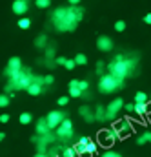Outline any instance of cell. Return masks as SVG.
<instances>
[{
    "mask_svg": "<svg viewBox=\"0 0 151 157\" xmlns=\"http://www.w3.org/2000/svg\"><path fill=\"white\" fill-rule=\"evenodd\" d=\"M35 6L38 9H47L51 6V0H35Z\"/></svg>",
    "mask_w": 151,
    "mask_h": 157,
    "instance_id": "obj_25",
    "label": "cell"
},
{
    "mask_svg": "<svg viewBox=\"0 0 151 157\" xmlns=\"http://www.w3.org/2000/svg\"><path fill=\"white\" fill-rule=\"evenodd\" d=\"M108 73H111V75L116 77V78H122V80L127 77V75H131V71H129L127 64L124 62V59H122V60H111V62L108 64Z\"/></svg>",
    "mask_w": 151,
    "mask_h": 157,
    "instance_id": "obj_3",
    "label": "cell"
},
{
    "mask_svg": "<svg viewBox=\"0 0 151 157\" xmlns=\"http://www.w3.org/2000/svg\"><path fill=\"white\" fill-rule=\"evenodd\" d=\"M44 49H46V59H49V60H53V59H55V48H53V46H49V48L46 46Z\"/></svg>",
    "mask_w": 151,
    "mask_h": 157,
    "instance_id": "obj_28",
    "label": "cell"
},
{
    "mask_svg": "<svg viewBox=\"0 0 151 157\" xmlns=\"http://www.w3.org/2000/svg\"><path fill=\"white\" fill-rule=\"evenodd\" d=\"M69 2V6H76V4H80V0H68Z\"/></svg>",
    "mask_w": 151,
    "mask_h": 157,
    "instance_id": "obj_44",
    "label": "cell"
},
{
    "mask_svg": "<svg viewBox=\"0 0 151 157\" xmlns=\"http://www.w3.org/2000/svg\"><path fill=\"white\" fill-rule=\"evenodd\" d=\"M51 22L57 28V31H62V33L64 31H73L78 26V20L75 18V13H73V6L57 7L51 15Z\"/></svg>",
    "mask_w": 151,
    "mask_h": 157,
    "instance_id": "obj_1",
    "label": "cell"
},
{
    "mask_svg": "<svg viewBox=\"0 0 151 157\" xmlns=\"http://www.w3.org/2000/svg\"><path fill=\"white\" fill-rule=\"evenodd\" d=\"M17 24H18V28H20V29H29V28H31V20H29L28 17H24V15L20 17V20H18Z\"/></svg>",
    "mask_w": 151,
    "mask_h": 157,
    "instance_id": "obj_20",
    "label": "cell"
},
{
    "mask_svg": "<svg viewBox=\"0 0 151 157\" xmlns=\"http://www.w3.org/2000/svg\"><path fill=\"white\" fill-rule=\"evenodd\" d=\"M124 62L127 64V68H129V71L133 73V71H135V68H137V60H135V59H126V57H124Z\"/></svg>",
    "mask_w": 151,
    "mask_h": 157,
    "instance_id": "obj_27",
    "label": "cell"
},
{
    "mask_svg": "<svg viewBox=\"0 0 151 157\" xmlns=\"http://www.w3.org/2000/svg\"><path fill=\"white\" fill-rule=\"evenodd\" d=\"M97 49L102 51V53H109L113 49V40L109 39L108 35H100L97 39Z\"/></svg>",
    "mask_w": 151,
    "mask_h": 157,
    "instance_id": "obj_8",
    "label": "cell"
},
{
    "mask_svg": "<svg viewBox=\"0 0 151 157\" xmlns=\"http://www.w3.org/2000/svg\"><path fill=\"white\" fill-rule=\"evenodd\" d=\"M57 130V137L58 139H64V141H68V139H71L73 137V122L69 121V119H62V122L55 128Z\"/></svg>",
    "mask_w": 151,
    "mask_h": 157,
    "instance_id": "obj_4",
    "label": "cell"
},
{
    "mask_svg": "<svg viewBox=\"0 0 151 157\" xmlns=\"http://www.w3.org/2000/svg\"><path fill=\"white\" fill-rule=\"evenodd\" d=\"M64 68H66V70H69V71H71V70H75V68H76L75 60H73V59H66V62H64Z\"/></svg>",
    "mask_w": 151,
    "mask_h": 157,
    "instance_id": "obj_30",
    "label": "cell"
},
{
    "mask_svg": "<svg viewBox=\"0 0 151 157\" xmlns=\"http://www.w3.org/2000/svg\"><path fill=\"white\" fill-rule=\"evenodd\" d=\"M0 122H2V124H7V122H9V115H7V113H2V115H0Z\"/></svg>",
    "mask_w": 151,
    "mask_h": 157,
    "instance_id": "obj_38",
    "label": "cell"
},
{
    "mask_svg": "<svg viewBox=\"0 0 151 157\" xmlns=\"http://www.w3.org/2000/svg\"><path fill=\"white\" fill-rule=\"evenodd\" d=\"M62 155L64 157H75L76 152H75V148H64L62 150Z\"/></svg>",
    "mask_w": 151,
    "mask_h": 157,
    "instance_id": "obj_31",
    "label": "cell"
},
{
    "mask_svg": "<svg viewBox=\"0 0 151 157\" xmlns=\"http://www.w3.org/2000/svg\"><path fill=\"white\" fill-rule=\"evenodd\" d=\"M97 148H98L97 143H93V141L89 139L87 144H86V154H87V155H93V154H97Z\"/></svg>",
    "mask_w": 151,
    "mask_h": 157,
    "instance_id": "obj_21",
    "label": "cell"
},
{
    "mask_svg": "<svg viewBox=\"0 0 151 157\" xmlns=\"http://www.w3.org/2000/svg\"><path fill=\"white\" fill-rule=\"evenodd\" d=\"M149 99H148V93H144V91H137L135 93V102H148Z\"/></svg>",
    "mask_w": 151,
    "mask_h": 157,
    "instance_id": "obj_24",
    "label": "cell"
},
{
    "mask_svg": "<svg viewBox=\"0 0 151 157\" xmlns=\"http://www.w3.org/2000/svg\"><path fill=\"white\" fill-rule=\"evenodd\" d=\"M64 117H66V115H64V112H60V110H53V112H49V113H47V117H46L49 130H55V128L62 122V119H64Z\"/></svg>",
    "mask_w": 151,
    "mask_h": 157,
    "instance_id": "obj_6",
    "label": "cell"
},
{
    "mask_svg": "<svg viewBox=\"0 0 151 157\" xmlns=\"http://www.w3.org/2000/svg\"><path fill=\"white\" fill-rule=\"evenodd\" d=\"M7 106H9V95L0 93V108H7Z\"/></svg>",
    "mask_w": 151,
    "mask_h": 157,
    "instance_id": "obj_26",
    "label": "cell"
},
{
    "mask_svg": "<svg viewBox=\"0 0 151 157\" xmlns=\"http://www.w3.org/2000/svg\"><path fill=\"white\" fill-rule=\"evenodd\" d=\"M18 121H20V124H29V122H33V115L28 113V112H24V113H20Z\"/></svg>",
    "mask_w": 151,
    "mask_h": 157,
    "instance_id": "obj_23",
    "label": "cell"
},
{
    "mask_svg": "<svg viewBox=\"0 0 151 157\" xmlns=\"http://www.w3.org/2000/svg\"><path fill=\"white\" fill-rule=\"evenodd\" d=\"M73 60H75L76 66H86V64H87V57H86L84 53H76V57Z\"/></svg>",
    "mask_w": 151,
    "mask_h": 157,
    "instance_id": "obj_22",
    "label": "cell"
},
{
    "mask_svg": "<svg viewBox=\"0 0 151 157\" xmlns=\"http://www.w3.org/2000/svg\"><path fill=\"white\" fill-rule=\"evenodd\" d=\"M78 113L86 119V122H89V124L95 122V113H91V108H89V106H80Z\"/></svg>",
    "mask_w": 151,
    "mask_h": 157,
    "instance_id": "obj_11",
    "label": "cell"
},
{
    "mask_svg": "<svg viewBox=\"0 0 151 157\" xmlns=\"http://www.w3.org/2000/svg\"><path fill=\"white\" fill-rule=\"evenodd\" d=\"M135 113L138 115H146L148 113V102H135Z\"/></svg>",
    "mask_w": 151,
    "mask_h": 157,
    "instance_id": "obj_17",
    "label": "cell"
},
{
    "mask_svg": "<svg viewBox=\"0 0 151 157\" xmlns=\"http://www.w3.org/2000/svg\"><path fill=\"white\" fill-rule=\"evenodd\" d=\"M87 141H89V137L84 135V137H80V141L73 146L75 152H76V155H84V154H86V144H87Z\"/></svg>",
    "mask_w": 151,
    "mask_h": 157,
    "instance_id": "obj_12",
    "label": "cell"
},
{
    "mask_svg": "<svg viewBox=\"0 0 151 157\" xmlns=\"http://www.w3.org/2000/svg\"><path fill=\"white\" fill-rule=\"evenodd\" d=\"M35 46H37L38 49H44L47 46V35H38L37 39H35Z\"/></svg>",
    "mask_w": 151,
    "mask_h": 157,
    "instance_id": "obj_19",
    "label": "cell"
},
{
    "mask_svg": "<svg viewBox=\"0 0 151 157\" xmlns=\"http://www.w3.org/2000/svg\"><path fill=\"white\" fill-rule=\"evenodd\" d=\"M102 155L104 157H120V154H118V152H104Z\"/></svg>",
    "mask_w": 151,
    "mask_h": 157,
    "instance_id": "obj_39",
    "label": "cell"
},
{
    "mask_svg": "<svg viewBox=\"0 0 151 157\" xmlns=\"http://www.w3.org/2000/svg\"><path fill=\"white\" fill-rule=\"evenodd\" d=\"M69 97H73V99H78V97H82V90L78 88V78H73V80H69Z\"/></svg>",
    "mask_w": 151,
    "mask_h": 157,
    "instance_id": "obj_10",
    "label": "cell"
},
{
    "mask_svg": "<svg viewBox=\"0 0 151 157\" xmlns=\"http://www.w3.org/2000/svg\"><path fill=\"white\" fill-rule=\"evenodd\" d=\"M104 68H106V62L104 60H98L97 62V75H102L104 73Z\"/></svg>",
    "mask_w": 151,
    "mask_h": 157,
    "instance_id": "obj_32",
    "label": "cell"
},
{
    "mask_svg": "<svg viewBox=\"0 0 151 157\" xmlns=\"http://www.w3.org/2000/svg\"><path fill=\"white\" fill-rule=\"evenodd\" d=\"M122 59H124V55H122V53H116V55L113 57V60H122Z\"/></svg>",
    "mask_w": 151,
    "mask_h": 157,
    "instance_id": "obj_43",
    "label": "cell"
},
{
    "mask_svg": "<svg viewBox=\"0 0 151 157\" xmlns=\"http://www.w3.org/2000/svg\"><path fill=\"white\" fill-rule=\"evenodd\" d=\"M122 106H124V101L118 97V99H113L108 106H106V119L108 121H113L115 117H116V113L122 110Z\"/></svg>",
    "mask_w": 151,
    "mask_h": 157,
    "instance_id": "obj_5",
    "label": "cell"
},
{
    "mask_svg": "<svg viewBox=\"0 0 151 157\" xmlns=\"http://www.w3.org/2000/svg\"><path fill=\"white\" fill-rule=\"evenodd\" d=\"M137 144H138V146H142V144H146V137H144V135H140V137L137 139Z\"/></svg>",
    "mask_w": 151,
    "mask_h": 157,
    "instance_id": "obj_40",
    "label": "cell"
},
{
    "mask_svg": "<svg viewBox=\"0 0 151 157\" xmlns=\"http://www.w3.org/2000/svg\"><path fill=\"white\" fill-rule=\"evenodd\" d=\"M146 24H151V13H148V15H144V18H142Z\"/></svg>",
    "mask_w": 151,
    "mask_h": 157,
    "instance_id": "obj_41",
    "label": "cell"
},
{
    "mask_svg": "<svg viewBox=\"0 0 151 157\" xmlns=\"http://www.w3.org/2000/svg\"><path fill=\"white\" fill-rule=\"evenodd\" d=\"M144 137H146V143H151V132H146Z\"/></svg>",
    "mask_w": 151,
    "mask_h": 157,
    "instance_id": "obj_42",
    "label": "cell"
},
{
    "mask_svg": "<svg viewBox=\"0 0 151 157\" xmlns=\"http://www.w3.org/2000/svg\"><path fill=\"white\" fill-rule=\"evenodd\" d=\"M47 132H51V130H49V126H47L46 117L38 119V121H37V133H38V135H44V133H47Z\"/></svg>",
    "mask_w": 151,
    "mask_h": 157,
    "instance_id": "obj_14",
    "label": "cell"
},
{
    "mask_svg": "<svg viewBox=\"0 0 151 157\" xmlns=\"http://www.w3.org/2000/svg\"><path fill=\"white\" fill-rule=\"evenodd\" d=\"M126 112H129V113H133V110H135V102H127V104H124L122 106Z\"/></svg>",
    "mask_w": 151,
    "mask_h": 157,
    "instance_id": "obj_35",
    "label": "cell"
},
{
    "mask_svg": "<svg viewBox=\"0 0 151 157\" xmlns=\"http://www.w3.org/2000/svg\"><path fill=\"white\" fill-rule=\"evenodd\" d=\"M149 101H151V95H149Z\"/></svg>",
    "mask_w": 151,
    "mask_h": 157,
    "instance_id": "obj_46",
    "label": "cell"
},
{
    "mask_svg": "<svg viewBox=\"0 0 151 157\" xmlns=\"http://www.w3.org/2000/svg\"><path fill=\"white\" fill-rule=\"evenodd\" d=\"M26 91L31 95V97H38L40 93H42V84H37V82H31L28 88H26Z\"/></svg>",
    "mask_w": 151,
    "mask_h": 157,
    "instance_id": "obj_13",
    "label": "cell"
},
{
    "mask_svg": "<svg viewBox=\"0 0 151 157\" xmlns=\"http://www.w3.org/2000/svg\"><path fill=\"white\" fill-rule=\"evenodd\" d=\"M53 82H55V77H53V75H51V73H49V75H46V77H44V84H47V86H51V84H53Z\"/></svg>",
    "mask_w": 151,
    "mask_h": 157,
    "instance_id": "obj_36",
    "label": "cell"
},
{
    "mask_svg": "<svg viewBox=\"0 0 151 157\" xmlns=\"http://www.w3.org/2000/svg\"><path fill=\"white\" fill-rule=\"evenodd\" d=\"M124 29H126V22H124V20H116V22H115V31L122 33Z\"/></svg>",
    "mask_w": 151,
    "mask_h": 157,
    "instance_id": "obj_29",
    "label": "cell"
},
{
    "mask_svg": "<svg viewBox=\"0 0 151 157\" xmlns=\"http://www.w3.org/2000/svg\"><path fill=\"white\" fill-rule=\"evenodd\" d=\"M4 137H6V133H4V132H0V143L4 141Z\"/></svg>",
    "mask_w": 151,
    "mask_h": 157,
    "instance_id": "obj_45",
    "label": "cell"
},
{
    "mask_svg": "<svg viewBox=\"0 0 151 157\" xmlns=\"http://www.w3.org/2000/svg\"><path fill=\"white\" fill-rule=\"evenodd\" d=\"M115 132V137H118V139H124V133L126 132H129L131 130V124H129V121H115L113 122V128H111Z\"/></svg>",
    "mask_w": 151,
    "mask_h": 157,
    "instance_id": "obj_7",
    "label": "cell"
},
{
    "mask_svg": "<svg viewBox=\"0 0 151 157\" xmlns=\"http://www.w3.org/2000/svg\"><path fill=\"white\" fill-rule=\"evenodd\" d=\"M118 88H124V80L122 78L113 77L111 73H102L100 75V80H98V91L100 93L108 95V93H113Z\"/></svg>",
    "mask_w": 151,
    "mask_h": 157,
    "instance_id": "obj_2",
    "label": "cell"
},
{
    "mask_svg": "<svg viewBox=\"0 0 151 157\" xmlns=\"http://www.w3.org/2000/svg\"><path fill=\"white\" fill-rule=\"evenodd\" d=\"M11 9H13V13H15V15H18V17L26 15V13H28V9H29L28 0H15V2H13V6H11Z\"/></svg>",
    "mask_w": 151,
    "mask_h": 157,
    "instance_id": "obj_9",
    "label": "cell"
},
{
    "mask_svg": "<svg viewBox=\"0 0 151 157\" xmlns=\"http://www.w3.org/2000/svg\"><path fill=\"white\" fill-rule=\"evenodd\" d=\"M64 62H66V57H57L55 59V64L57 66H64Z\"/></svg>",
    "mask_w": 151,
    "mask_h": 157,
    "instance_id": "obj_37",
    "label": "cell"
},
{
    "mask_svg": "<svg viewBox=\"0 0 151 157\" xmlns=\"http://www.w3.org/2000/svg\"><path fill=\"white\" fill-rule=\"evenodd\" d=\"M78 88H80L82 91H86V90H89V82H87V80H78Z\"/></svg>",
    "mask_w": 151,
    "mask_h": 157,
    "instance_id": "obj_34",
    "label": "cell"
},
{
    "mask_svg": "<svg viewBox=\"0 0 151 157\" xmlns=\"http://www.w3.org/2000/svg\"><path fill=\"white\" fill-rule=\"evenodd\" d=\"M98 137H100L102 143H108V144H109V143L113 141V137H115V132L111 130V128H109V130H102V132L98 133Z\"/></svg>",
    "mask_w": 151,
    "mask_h": 157,
    "instance_id": "obj_15",
    "label": "cell"
},
{
    "mask_svg": "<svg viewBox=\"0 0 151 157\" xmlns=\"http://www.w3.org/2000/svg\"><path fill=\"white\" fill-rule=\"evenodd\" d=\"M95 121H106V108L102 104L95 108Z\"/></svg>",
    "mask_w": 151,
    "mask_h": 157,
    "instance_id": "obj_18",
    "label": "cell"
},
{
    "mask_svg": "<svg viewBox=\"0 0 151 157\" xmlns=\"http://www.w3.org/2000/svg\"><path fill=\"white\" fill-rule=\"evenodd\" d=\"M58 106H68V102H69V97L68 95H62V97H58Z\"/></svg>",
    "mask_w": 151,
    "mask_h": 157,
    "instance_id": "obj_33",
    "label": "cell"
},
{
    "mask_svg": "<svg viewBox=\"0 0 151 157\" xmlns=\"http://www.w3.org/2000/svg\"><path fill=\"white\" fill-rule=\"evenodd\" d=\"M7 68H11V70H22V59L20 57H11L7 60Z\"/></svg>",
    "mask_w": 151,
    "mask_h": 157,
    "instance_id": "obj_16",
    "label": "cell"
}]
</instances>
